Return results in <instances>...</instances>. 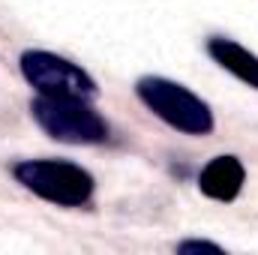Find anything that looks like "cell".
I'll return each instance as SVG.
<instances>
[{
  "label": "cell",
  "instance_id": "8992f818",
  "mask_svg": "<svg viewBox=\"0 0 258 255\" xmlns=\"http://www.w3.org/2000/svg\"><path fill=\"white\" fill-rule=\"evenodd\" d=\"M207 54L222 66L225 72H231L237 81H243L246 87L258 90V54H252L249 48H243L234 39L216 36V39L207 42Z\"/></svg>",
  "mask_w": 258,
  "mask_h": 255
},
{
  "label": "cell",
  "instance_id": "7a4b0ae2",
  "mask_svg": "<svg viewBox=\"0 0 258 255\" xmlns=\"http://www.w3.org/2000/svg\"><path fill=\"white\" fill-rule=\"evenodd\" d=\"M138 99L168 126L180 129L186 135H207L213 129V114L204 99H198L192 90H186L177 81L159 78V75H144L135 84Z\"/></svg>",
  "mask_w": 258,
  "mask_h": 255
},
{
  "label": "cell",
  "instance_id": "52a82bcc",
  "mask_svg": "<svg viewBox=\"0 0 258 255\" xmlns=\"http://www.w3.org/2000/svg\"><path fill=\"white\" fill-rule=\"evenodd\" d=\"M177 252H180V255H192V252L222 255V246H216V243H207V240H183V243L177 246Z\"/></svg>",
  "mask_w": 258,
  "mask_h": 255
},
{
  "label": "cell",
  "instance_id": "5b68a950",
  "mask_svg": "<svg viewBox=\"0 0 258 255\" xmlns=\"http://www.w3.org/2000/svg\"><path fill=\"white\" fill-rule=\"evenodd\" d=\"M246 180V168L237 156H213L201 174H198V189L213 201H234Z\"/></svg>",
  "mask_w": 258,
  "mask_h": 255
},
{
  "label": "cell",
  "instance_id": "6da1fadb",
  "mask_svg": "<svg viewBox=\"0 0 258 255\" xmlns=\"http://www.w3.org/2000/svg\"><path fill=\"white\" fill-rule=\"evenodd\" d=\"M12 174L24 189L57 207H81L93 195V174L63 159H24L12 168Z\"/></svg>",
  "mask_w": 258,
  "mask_h": 255
},
{
  "label": "cell",
  "instance_id": "3957f363",
  "mask_svg": "<svg viewBox=\"0 0 258 255\" xmlns=\"http://www.w3.org/2000/svg\"><path fill=\"white\" fill-rule=\"evenodd\" d=\"M33 120L51 138L66 144H102L108 138V123L90 105V99L69 96H39L30 105Z\"/></svg>",
  "mask_w": 258,
  "mask_h": 255
},
{
  "label": "cell",
  "instance_id": "277c9868",
  "mask_svg": "<svg viewBox=\"0 0 258 255\" xmlns=\"http://www.w3.org/2000/svg\"><path fill=\"white\" fill-rule=\"evenodd\" d=\"M21 75L39 96H69V99H93L96 81L72 60L51 51H24Z\"/></svg>",
  "mask_w": 258,
  "mask_h": 255
}]
</instances>
